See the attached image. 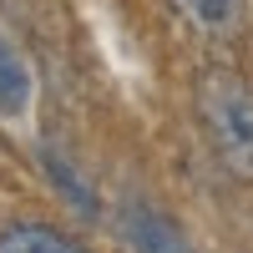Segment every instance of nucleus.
<instances>
[{"mask_svg":"<svg viewBox=\"0 0 253 253\" xmlns=\"http://www.w3.org/2000/svg\"><path fill=\"white\" fill-rule=\"evenodd\" d=\"M198 122L213 142L218 162L238 182H253V81L213 66L198 76Z\"/></svg>","mask_w":253,"mask_h":253,"instance_id":"nucleus-1","label":"nucleus"},{"mask_svg":"<svg viewBox=\"0 0 253 253\" xmlns=\"http://www.w3.org/2000/svg\"><path fill=\"white\" fill-rule=\"evenodd\" d=\"M117 238L126 253H193V243L182 238V228L162 213V208L142 203V198H126L122 213H117Z\"/></svg>","mask_w":253,"mask_h":253,"instance_id":"nucleus-2","label":"nucleus"},{"mask_svg":"<svg viewBox=\"0 0 253 253\" xmlns=\"http://www.w3.org/2000/svg\"><path fill=\"white\" fill-rule=\"evenodd\" d=\"M172 10L203 36H233L248 15V0H172Z\"/></svg>","mask_w":253,"mask_h":253,"instance_id":"nucleus-3","label":"nucleus"},{"mask_svg":"<svg viewBox=\"0 0 253 253\" xmlns=\"http://www.w3.org/2000/svg\"><path fill=\"white\" fill-rule=\"evenodd\" d=\"M0 253H86V248L46 223H15L0 233Z\"/></svg>","mask_w":253,"mask_h":253,"instance_id":"nucleus-4","label":"nucleus"},{"mask_svg":"<svg viewBox=\"0 0 253 253\" xmlns=\"http://www.w3.org/2000/svg\"><path fill=\"white\" fill-rule=\"evenodd\" d=\"M26 107H31V71H26V61H20V51L0 36V112L20 117Z\"/></svg>","mask_w":253,"mask_h":253,"instance_id":"nucleus-5","label":"nucleus"},{"mask_svg":"<svg viewBox=\"0 0 253 253\" xmlns=\"http://www.w3.org/2000/svg\"><path fill=\"white\" fill-rule=\"evenodd\" d=\"M41 162H46L51 182L61 187V198H71V208H76V213H81V218H91V213H96V193H91V187L76 177V167H71L66 157H61V152H51V147L41 152Z\"/></svg>","mask_w":253,"mask_h":253,"instance_id":"nucleus-6","label":"nucleus"}]
</instances>
